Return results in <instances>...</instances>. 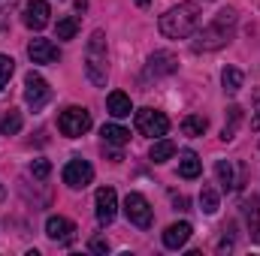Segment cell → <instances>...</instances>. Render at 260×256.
<instances>
[{
  "instance_id": "1",
  "label": "cell",
  "mask_w": 260,
  "mask_h": 256,
  "mask_svg": "<svg viewBox=\"0 0 260 256\" xmlns=\"http://www.w3.org/2000/svg\"><path fill=\"white\" fill-rule=\"evenodd\" d=\"M236 33V12L233 9H221L194 39V52H218L224 49Z\"/></svg>"
},
{
  "instance_id": "2",
  "label": "cell",
  "mask_w": 260,
  "mask_h": 256,
  "mask_svg": "<svg viewBox=\"0 0 260 256\" xmlns=\"http://www.w3.org/2000/svg\"><path fill=\"white\" fill-rule=\"evenodd\" d=\"M160 33L170 36V39H185L191 36L197 27H200V6L197 3H179L173 9H167L157 21Z\"/></svg>"
},
{
  "instance_id": "3",
  "label": "cell",
  "mask_w": 260,
  "mask_h": 256,
  "mask_svg": "<svg viewBox=\"0 0 260 256\" xmlns=\"http://www.w3.org/2000/svg\"><path fill=\"white\" fill-rule=\"evenodd\" d=\"M85 72H88V78L97 88L106 84L109 69H106V33L103 30H94L91 39H88V49H85Z\"/></svg>"
},
{
  "instance_id": "4",
  "label": "cell",
  "mask_w": 260,
  "mask_h": 256,
  "mask_svg": "<svg viewBox=\"0 0 260 256\" xmlns=\"http://www.w3.org/2000/svg\"><path fill=\"white\" fill-rule=\"evenodd\" d=\"M58 130L64 133L67 139L85 136L91 130V112L88 109H79V106H70V109L61 112V118H58Z\"/></svg>"
},
{
  "instance_id": "5",
  "label": "cell",
  "mask_w": 260,
  "mask_h": 256,
  "mask_svg": "<svg viewBox=\"0 0 260 256\" xmlns=\"http://www.w3.org/2000/svg\"><path fill=\"white\" fill-rule=\"evenodd\" d=\"M133 121H136V133L151 136V139H160V136H167V130H170V118H167L164 112H154V109H139V112H133Z\"/></svg>"
},
{
  "instance_id": "6",
  "label": "cell",
  "mask_w": 260,
  "mask_h": 256,
  "mask_svg": "<svg viewBox=\"0 0 260 256\" xmlns=\"http://www.w3.org/2000/svg\"><path fill=\"white\" fill-rule=\"evenodd\" d=\"M52 100V88H49V81L40 75V72H27L24 75V103L34 109V112H40L46 103Z\"/></svg>"
},
{
  "instance_id": "7",
  "label": "cell",
  "mask_w": 260,
  "mask_h": 256,
  "mask_svg": "<svg viewBox=\"0 0 260 256\" xmlns=\"http://www.w3.org/2000/svg\"><path fill=\"white\" fill-rule=\"evenodd\" d=\"M124 214H127L130 223L139 226V229H148V226H151V205H148V199H145L142 193H127V199H124Z\"/></svg>"
},
{
  "instance_id": "8",
  "label": "cell",
  "mask_w": 260,
  "mask_h": 256,
  "mask_svg": "<svg viewBox=\"0 0 260 256\" xmlns=\"http://www.w3.org/2000/svg\"><path fill=\"white\" fill-rule=\"evenodd\" d=\"M94 181V166L88 163V160H70L64 166V184L67 187H73V190H85L88 184Z\"/></svg>"
},
{
  "instance_id": "9",
  "label": "cell",
  "mask_w": 260,
  "mask_h": 256,
  "mask_svg": "<svg viewBox=\"0 0 260 256\" xmlns=\"http://www.w3.org/2000/svg\"><path fill=\"white\" fill-rule=\"evenodd\" d=\"M94 205H97V223H112L115 214H118V193L112 187H100L94 196Z\"/></svg>"
},
{
  "instance_id": "10",
  "label": "cell",
  "mask_w": 260,
  "mask_h": 256,
  "mask_svg": "<svg viewBox=\"0 0 260 256\" xmlns=\"http://www.w3.org/2000/svg\"><path fill=\"white\" fill-rule=\"evenodd\" d=\"M46 235H49L55 244H73V241H76V226H73V220H67L61 214H52V217L46 220Z\"/></svg>"
},
{
  "instance_id": "11",
  "label": "cell",
  "mask_w": 260,
  "mask_h": 256,
  "mask_svg": "<svg viewBox=\"0 0 260 256\" xmlns=\"http://www.w3.org/2000/svg\"><path fill=\"white\" fill-rule=\"evenodd\" d=\"M179 69V58L173 55V52H154L151 58H148V64H145V78H160V75H170V72H176Z\"/></svg>"
},
{
  "instance_id": "12",
  "label": "cell",
  "mask_w": 260,
  "mask_h": 256,
  "mask_svg": "<svg viewBox=\"0 0 260 256\" xmlns=\"http://www.w3.org/2000/svg\"><path fill=\"white\" fill-rule=\"evenodd\" d=\"M49 15H52V6H49L46 0H27L21 21H24V27H30V30H43V27L49 24Z\"/></svg>"
},
{
  "instance_id": "13",
  "label": "cell",
  "mask_w": 260,
  "mask_h": 256,
  "mask_svg": "<svg viewBox=\"0 0 260 256\" xmlns=\"http://www.w3.org/2000/svg\"><path fill=\"white\" fill-rule=\"evenodd\" d=\"M27 55H30V61L34 64H58V58H61V52H58V46L52 42V39H30V46H27Z\"/></svg>"
},
{
  "instance_id": "14",
  "label": "cell",
  "mask_w": 260,
  "mask_h": 256,
  "mask_svg": "<svg viewBox=\"0 0 260 256\" xmlns=\"http://www.w3.org/2000/svg\"><path fill=\"white\" fill-rule=\"evenodd\" d=\"M242 214L248 220V232H251V241L260 244V196H245L242 199Z\"/></svg>"
},
{
  "instance_id": "15",
  "label": "cell",
  "mask_w": 260,
  "mask_h": 256,
  "mask_svg": "<svg viewBox=\"0 0 260 256\" xmlns=\"http://www.w3.org/2000/svg\"><path fill=\"white\" fill-rule=\"evenodd\" d=\"M191 223H173V226H167V232H164V247L167 250H182L185 244H188V238H191Z\"/></svg>"
},
{
  "instance_id": "16",
  "label": "cell",
  "mask_w": 260,
  "mask_h": 256,
  "mask_svg": "<svg viewBox=\"0 0 260 256\" xmlns=\"http://www.w3.org/2000/svg\"><path fill=\"white\" fill-rule=\"evenodd\" d=\"M179 175L188 178V181H194V178L203 175V160L197 157L194 151H182L179 154Z\"/></svg>"
},
{
  "instance_id": "17",
  "label": "cell",
  "mask_w": 260,
  "mask_h": 256,
  "mask_svg": "<svg viewBox=\"0 0 260 256\" xmlns=\"http://www.w3.org/2000/svg\"><path fill=\"white\" fill-rule=\"evenodd\" d=\"M106 109H109V115H112V118H127L130 112H133L130 97L124 94V91H112V94L106 97Z\"/></svg>"
},
{
  "instance_id": "18",
  "label": "cell",
  "mask_w": 260,
  "mask_h": 256,
  "mask_svg": "<svg viewBox=\"0 0 260 256\" xmlns=\"http://www.w3.org/2000/svg\"><path fill=\"white\" fill-rule=\"evenodd\" d=\"M100 136H103L106 145H115V148H121V145H127L130 142V133L124 127H118V124H103Z\"/></svg>"
},
{
  "instance_id": "19",
  "label": "cell",
  "mask_w": 260,
  "mask_h": 256,
  "mask_svg": "<svg viewBox=\"0 0 260 256\" xmlns=\"http://www.w3.org/2000/svg\"><path fill=\"white\" fill-rule=\"evenodd\" d=\"M239 124H242V109H239V106H230V109H227L224 130H221V139H224V142L236 139V127H239Z\"/></svg>"
},
{
  "instance_id": "20",
  "label": "cell",
  "mask_w": 260,
  "mask_h": 256,
  "mask_svg": "<svg viewBox=\"0 0 260 256\" xmlns=\"http://www.w3.org/2000/svg\"><path fill=\"white\" fill-rule=\"evenodd\" d=\"M242 81H245V75H242V69H236V66H227V69L221 72V84H224L227 94H236V91L242 88Z\"/></svg>"
},
{
  "instance_id": "21",
  "label": "cell",
  "mask_w": 260,
  "mask_h": 256,
  "mask_svg": "<svg viewBox=\"0 0 260 256\" xmlns=\"http://www.w3.org/2000/svg\"><path fill=\"white\" fill-rule=\"evenodd\" d=\"M148 154H151V160H154V163H167V160L176 154V142H170V139H157V142L151 145V151H148Z\"/></svg>"
},
{
  "instance_id": "22",
  "label": "cell",
  "mask_w": 260,
  "mask_h": 256,
  "mask_svg": "<svg viewBox=\"0 0 260 256\" xmlns=\"http://www.w3.org/2000/svg\"><path fill=\"white\" fill-rule=\"evenodd\" d=\"M215 178H218L221 190H233L236 178H233V166H230V160H218V163H215Z\"/></svg>"
},
{
  "instance_id": "23",
  "label": "cell",
  "mask_w": 260,
  "mask_h": 256,
  "mask_svg": "<svg viewBox=\"0 0 260 256\" xmlns=\"http://www.w3.org/2000/svg\"><path fill=\"white\" fill-rule=\"evenodd\" d=\"M218 205H221L218 190H215L212 184H203V190H200V208H203V214H215Z\"/></svg>"
},
{
  "instance_id": "24",
  "label": "cell",
  "mask_w": 260,
  "mask_h": 256,
  "mask_svg": "<svg viewBox=\"0 0 260 256\" xmlns=\"http://www.w3.org/2000/svg\"><path fill=\"white\" fill-rule=\"evenodd\" d=\"M58 39H76V33H79V18L76 15H64V18H58Z\"/></svg>"
},
{
  "instance_id": "25",
  "label": "cell",
  "mask_w": 260,
  "mask_h": 256,
  "mask_svg": "<svg viewBox=\"0 0 260 256\" xmlns=\"http://www.w3.org/2000/svg\"><path fill=\"white\" fill-rule=\"evenodd\" d=\"M206 127H209V121H206L203 115H188V118L182 121V133H185V136H203Z\"/></svg>"
},
{
  "instance_id": "26",
  "label": "cell",
  "mask_w": 260,
  "mask_h": 256,
  "mask_svg": "<svg viewBox=\"0 0 260 256\" xmlns=\"http://www.w3.org/2000/svg\"><path fill=\"white\" fill-rule=\"evenodd\" d=\"M18 130H21V112L9 109V112L3 115V121H0V133H3V136H15Z\"/></svg>"
},
{
  "instance_id": "27",
  "label": "cell",
  "mask_w": 260,
  "mask_h": 256,
  "mask_svg": "<svg viewBox=\"0 0 260 256\" xmlns=\"http://www.w3.org/2000/svg\"><path fill=\"white\" fill-rule=\"evenodd\" d=\"M12 72H15V61H12L9 55H0V91H3L6 84H9Z\"/></svg>"
},
{
  "instance_id": "28",
  "label": "cell",
  "mask_w": 260,
  "mask_h": 256,
  "mask_svg": "<svg viewBox=\"0 0 260 256\" xmlns=\"http://www.w3.org/2000/svg\"><path fill=\"white\" fill-rule=\"evenodd\" d=\"M49 172H52V163H49V160H34V163H30V175H34L37 181H46Z\"/></svg>"
},
{
  "instance_id": "29",
  "label": "cell",
  "mask_w": 260,
  "mask_h": 256,
  "mask_svg": "<svg viewBox=\"0 0 260 256\" xmlns=\"http://www.w3.org/2000/svg\"><path fill=\"white\" fill-rule=\"evenodd\" d=\"M94 253H109V241L106 238H91V244H88Z\"/></svg>"
},
{
  "instance_id": "30",
  "label": "cell",
  "mask_w": 260,
  "mask_h": 256,
  "mask_svg": "<svg viewBox=\"0 0 260 256\" xmlns=\"http://www.w3.org/2000/svg\"><path fill=\"white\" fill-rule=\"evenodd\" d=\"M15 0H0V30L6 27V18H9V9H12Z\"/></svg>"
},
{
  "instance_id": "31",
  "label": "cell",
  "mask_w": 260,
  "mask_h": 256,
  "mask_svg": "<svg viewBox=\"0 0 260 256\" xmlns=\"http://www.w3.org/2000/svg\"><path fill=\"white\" fill-rule=\"evenodd\" d=\"M251 130L260 133V91L254 94V118H251Z\"/></svg>"
},
{
  "instance_id": "32",
  "label": "cell",
  "mask_w": 260,
  "mask_h": 256,
  "mask_svg": "<svg viewBox=\"0 0 260 256\" xmlns=\"http://www.w3.org/2000/svg\"><path fill=\"white\" fill-rule=\"evenodd\" d=\"M230 247H233V235H227V229H224V235L218 241V250H230Z\"/></svg>"
},
{
  "instance_id": "33",
  "label": "cell",
  "mask_w": 260,
  "mask_h": 256,
  "mask_svg": "<svg viewBox=\"0 0 260 256\" xmlns=\"http://www.w3.org/2000/svg\"><path fill=\"white\" fill-rule=\"evenodd\" d=\"M173 202H176V208H182V211L188 208V199H185V196H173Z\"/></svg>"
},
{
  "instance_id": "34",
  "label": "cell",
  "mask_w": 260,
  "mask_h": 256,
  "mask_svg": "<svg viewBox=\"0 0 260 256\" xmlns=\"http://www.w3.org/2000/svg\"><path fill=\"white\" fill-rule=\"evenodd\" d=\"M76 9H79V12H85V9H88V0H76Z\"/></svg>"
},
{
  "instance_id": "35",
  "label": "cell",
  "mask_w": 260,
  "mask_h": 256,
  "mask_svg": "<svg viewBox=\"0 0 260 256\" xmlns=\"http://www.w3.org/2000/svg\"><path fill=\"white\" fill-rule=\"evenodd\" d=\"M148 3H151V0H136V6H148Z\"/></svg>"
}]
</instances>
